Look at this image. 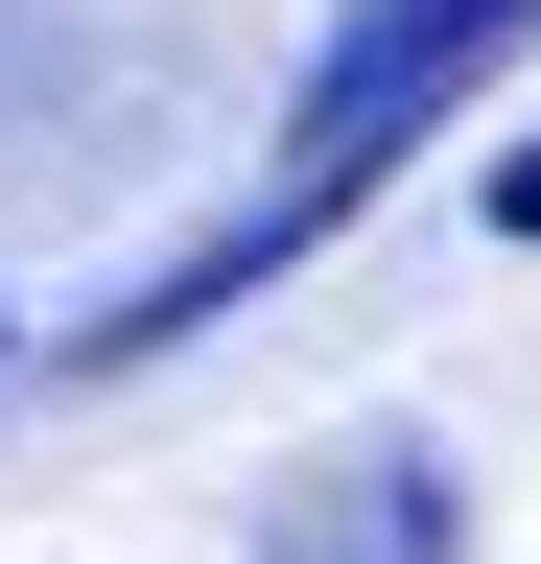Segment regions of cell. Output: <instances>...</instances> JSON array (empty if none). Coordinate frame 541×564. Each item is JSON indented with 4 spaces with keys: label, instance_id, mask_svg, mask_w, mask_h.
I'll list each match as a JSON object with an SVG mask.
<instances>
[{
    "label": "cell",
    "instance_id": "cell-1",
    "mask_svg": "<svg viewBox=\"0 0 541 564\" xmlns=\"http://www.w3.org/2000/svg\"><path fill=\"white\" fill-rule=\"evenodd\" d=\"M518 47H541V0H329V24H306V70H283V141H259V188L213 212V236H165L118 306H72V352H47V377H142V352H188L213 306H259L283 259H329V236H354V212L424 165V141L495 95Z\"/></svg>",
    "mask_w": 541,
    "mask_h": 564
},
{
    "label": "cell",
    "instance_id": "cell-2",
    "mask_svg": "<svg viewBox=\"0 0 541 564\" xmlns=\"http://www.w3.org/2000/svg\"><path fill=\"white\" fill-rule=\"evenodd\" d=\"M259 564H470V470L424 423H329V447H283V494H259Z\"/></svg>",
    "mask_w": 541,
    "mask_h": 564
},
{
    "label": "cell",
    "instance_id": "cell-3",
    "mask_svg": "<svg viewBox=\"0 0 541 564\" xmlns=\"http://www.w3.org/2000/svg\"><path fill=\"white\" fill-rule=\"evenodd\" d=\"M470 212H495V236H518V259H541V141H518V165H495V188H470Z\"/></svg>",
    "mask_w": 541,
    "mask_h": 564
},
{
    "label": "cell",
    "instance_id": "cell-4",
    "mask_svg": "<svg viewBox=\"0 0 541 564\" xmlns=\"http://www.w3.org/2000/svg\"><path fill=\"white\" fill-rule=\"evenodd\" d=\"M0 377H24V306H0Z\"/></svg>",
    "mask_w": 541,
    "mask_h": 564
},
{
    "label": "cell",
    "instance_id": "cell-5",
    "mask_svg": "<svg viewBox=\"0 0 541 564\" xmlns=\"http://www.w3.org/2000/svg\"><path fill=\"white\" fill-rule=\"evenodd\" d=\"M0 24H24V0H0Z\"/></svg>",
    "mask_w": 541,
    "mask_h": 564
}]
</instances>
